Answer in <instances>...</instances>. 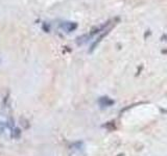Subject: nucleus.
Returning <instances> with one entry per match:
<instances>
[{
	"label": "nucleus",
	"mask_w": 167,
	"mask_h": 156,
	"mask_svg": "<svg viewBox=\"0 0 167 156\" xmlns=\"http://www.w3.org/2000/svg\"><path fill=\"white\" fill-rule=\"evenodd\" d=\"M98 103L101 107H109V106H111L112 104H114V101L111 100L109 97L104 96L98 100Z\"/></svg>",
	"instance_id": "f03ea898"
},
{
	"label": "nucleus",
	"mask_w": 167,
	"mask_h": 156,
	"mask_svg": "<svg viewBox=\"0 0 167 156\" xmlns=\"http://www.w3.org/2000/svg\"><path fill=\"white\" fill-rule=\"evenodd\" d=\"M119 21H120L119 18H114L113 20H111V22H110L109 25H108L107 27H106V28H104V30L101 31V34H100V36H99L98 38H97V39L94 41L93 44L91 45V48H90V50H89V51H90V52L93 51V50L95 49V48H96V47L99 45V43H100V42H101L102 40H104V38H106V36H107L108 34H110V32H111V30L114 28L115 26H116V24H117Z\"/></svg>",
	"instance_id": "f257e3e1"
},
{
	"label": "nucleus",
	"mask_w": 167,
	"mask_h": 156,
	"mask_svg": "<svg viewBox=\"0 0 167 156\" xmlns=\"http://www.w3.org/2000/svg\"><path fill=\"white\" fill-rule=\"evenodd\" d=\"M62 27L65 29L66 31L70 32V31L75 30L77 28V23H74V22H66L62 25Z\"/></svg>",
	"instance_id": "7ed1b4c3"
},
{
	"label": "nucleus",
	"mask_w": 167,
	"mask_h": 156,
	"mask_svg": "<svg viewBox=\"0 0 167 156\" xmlns=\"http://www.w3.org/2000/svg\"><path fill=\"white\" fill-rule=\"evenodd\" d=\"M90 36H91L90 34H84V36H78L77 39H76V44L81 45V44H84V43H86L87 41H89Z\"/></svg>",
	"instance_id": "20e7f679"
}]
</instances>
